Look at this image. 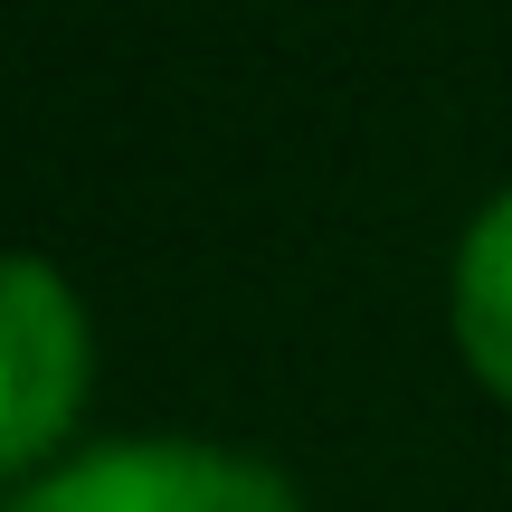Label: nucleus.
I'll list each match as a JSON object with an SVG mask.
<instances>
[{
  "mask_svg": "<svg viewBox=\"0 0 512 512\" xmlns=\"http://www.w3.org/2000/svg\"><path fill=\"white\" fill-rule=\"evenodd\" d=\"M95 399V313L48 256L0 247V484L76 456Z\"/></svg>",
  "mask_w": 512,
  "mask_h": 512,
  "instance_id": "nucleus-1",
  "label": "nucleus"
},
{
  "mask_svg": "<svg viewBox=\"0 0 512 512\" xmlns=\"http://www.w3.org/2000/svg\"><path fill=\"white\" fill-rule=\"evenodd\" d=\"M0 512H304L285 465L209 437H95L48 475L10 484Z\"/></svg>",
  "mask_w": 512,
  "mask_h": 512,
  "instance_id": "nucleus-2",
  "label": "nucleus"
},
{
  "mask_svg": "<svg viewBox=\"0 0 512 512\" xmlns=\"http://www.w3.org/2000/svg\"><path fill=\"white\" fill-rule=\"evenodd\" d=\"M446 332H456V361L475 370V389L512 408V181L465 219V238H456V266H446Z\"/></svg>",
  "mask_w": 512,
  "mask_h": 512,
  "instance_id": "nucleus-3",
  "label": "nucleus"
}]
</instances>
